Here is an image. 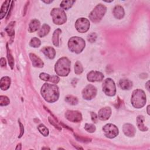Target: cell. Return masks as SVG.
<instances>
[{"instance_id": "29", "label": "cell", "mask_w": 150, "mask_h": 150, "mask_svg": "<svg viewBox=\"0 0 150 150\" xmlns=\"http://www.w3.org/2000/svg\"><path fill=\"white\" fill-rule=\"evenodd\" d=\"M6 49H7V57H8V62H9V64L11 67V69H13V66H14V59L13 58V56H12L10 50L8 48V44L6 45Z\"/></svg>"}, {"instance_id": "4", "label": "cell", "mask_w": 150, "mask_h": 150, "mask_svg": "<svg viewBox=\"0 0 150 150\" xmlns=\"http://www.w3.org/2000/svg\"><path fill=\"white\" fill-rule=\"evenodd\" d=\"M85 41L79 37H72L68 42V46L70 51L76 53H80L85 47Z\"/></svg>"}, {"instance_id": "1", "label": "cell", "mask_w": 150, "mask_h": 150, "mask_svg": "<svg viewBox=\"0 0 150 150\" xmlns=\"http://www.w3.org/2000/svg\"><path fill=\"white\" fill-rule=\"evenodd\" d=\"M41 94L47 102L53 103L59 98V88L56 85L45 83L42 87Z\"/></svg>"}, {"instance_id": "2", "label": "cell", "mask_w": 150, "mask_h": 150, "mask_svg": "<svg viewBox=\"0 0 150 150\" xmlns=\"http://www.w3.org/2000/svg\"><path fill=\"white\" fill-rule=\"evenodd\" d=\"M70 61L67 57H62L58 60L55 64V71L57 75L66 76L70 70Z\"/></svg>"}, {"instance_id": "11", "label": "cell", "mask_w": 150, "mask_h": 150, "mask_svg": "<svg viewBox=\"0 0 150 150\" xmlns=\"http://www.w3.org/2000/svg\"><path fill=\"white\" fill-rule=\"evenodd\" d=\"M65 117L69 121L73 122H79L82 119L81 114L78 111L68 110L65 112Z\"/></svg>"}, {"instance_id": "6", "label": "cell", "mask_w": 150, "mask_h": 150, "mask_svg": "<svg viewBox=\"0 0 150 150\" xmlns=\"http://www.w3.org/2000/svg\"><path fill=\"white\" fill-rule=\"evenodd\" d=\"M50 15L53 19V22L57 25H62L66 21V15L64 11L60 8H53Z\"/></svg>"}, {"instance_id": "8", "label": "cell", "mask_w": 150, "mask_h": 150, "mask_svg": "<svg viewBox=\"0 0 150 150\" xmlns=\"http://www.w3.org/2000/svg\"><path fill=\"white\" fill-rule=\"evenodd\" d=\"M75 27L77 30L80 33L86 32L90 28V22L86 18H79L75 23Z\"/></svg>"}, {"instance_id": "39", "label": "cell", "mask_w": 150, "mask_h": 150, "mask_svg": "<svg viewBox=\"0 0 150 150\" xmlns=\"http://www.w3.org/2000/svg\"><path fill=\"white\" fill-rule=\"evenodd\" d=\"M19 127H20V131H21V132H20V134L19 135V138H21L23 134V132H24V128H23V124L20 122V121H19Z\"/></svg>"}, {"instance_id": "21", "label": "cell", "mask_w": 150, "mask_h": 150, "mask_svg": "<svg viewBox=\"0 0 150 150\" xmlns=\"http://www.w3.org/2000/svg\"><path fill=\"white\" fill-rule=\"evenodd\" d=\"M119 84L123 90H130L132 87V83L128 79H121L120 80Z\"/></svg>"}, {"instance_id": "9", "label": "cell", "mask_w": 150, "mask_h": 150, "mask_svg": "<svg viewBox=\"0 0 150 150\" xmlns=\"http://www.w3.org/2000/svg\"><path fill=\"white\" fill-rule=\"evenodd\" d=\"M105 135L109 138H113L118 134V129L114 124H108L103 127Z\"/></svg>"}, {"instance_id": "7", "label": "cell", "mask_w": 150, "mask_h": 150, "mask_svg": "<svg viewBox=\"0 0 150 150\" xmlns=\"http://www.w3.org/2000/svg\"><path fill=\"white\" fill-rule=\"evenodd\" d=\"M103 91L109 96H113L116 92V88L114 81L110 78L106 79L103 83Z\"/></svg>"}, {"instance_id": "35", "label": "cell", "mask_w": 150, "mask_h": 150, "mask_svg": "<svg viewBox=\"0 0 150 150\" xmlns=\"http://www.w3.org/2000/svg\"><path fill=\"white\" fill-rule=\"evenodd\" d=\"M74 137L76 138V139L77 141L82 142H88L91 141V139H89V138H84V137H83L81 136L77 135L76 134H74Z\"/></svg>"}, {"instance_id": "31", "label": "cell", "mask_w": 150, "mask_h": 150, "mask_svg": "<svg viewBox=\"0 0 150 150\" xmlns=\"http://www.w3.org/2000/svg\"><path fill=\"white\" fill-rule=\"evenodd\" d=\"M41 44L40 40L37 38H33L30 41V46L33 47H38Z\"/></svg>"}, {"instance_id": "5", "label": "cell", "mask_w": 150, "mask_h": 150, "mask_svg": "<svg viewBox=\"0 0 150 150\" xmlns=\"http://www.w3.org/2000/svg\"><path fill=\"white\" fill-rule=\"evenodd\" d=\"M106 10V7L104 5L102 4H98L90 12L88 17L92 22L95 23L98 22L104 16Z\"/></svg>"}, {"instance_id": "33", "label": "cell", "mask_w": 150, "mask_h": 150, "mask_svg": "<svg viewBox=\"0 0 150 150\" xmlns=\"http://www.w3.org/2000/svg\"><path fill=\"white\" fill-rule=\"evenodd\" d=\"M10 101L8 97L5 96H0V105L1 106L7 105L9 104Z\"/></svg>"}, {"instance_id": "14", "label": "cell", "mask_w": 150, "mask_h": 150, "mask_svg": "<svg viewBox=\"0 0 150 150\" xmlns=\"http://www.w3.org/2000/svg\"><path fill=\"white\" fill-rule=\"evenodd\" d=\"M122 130L125 135L129 137H134L136 132L135 127L130 124H125L123 125Z\"/></svg>"}, {"instance_id": "42", "label": "cell", "mask_w": 150, "mask_h": 150, "mask_svg": "<svg viewBox=\"0 0 150 150\" xmlns=\"http://www.w3.org/2000/svg\"><path fill=\"white\" fill-rule=\"evenodd\" d=\"M15 149H22L21 148V144H18V145H17V146H16V148Z\"/></svg>"}, {"instance_id": "17", "label": "cell", "mask_w": 150, "mask_h": 150, "mask_svg": "<svg viewBox=\"0 0 150 150\" xmlns=\"http://www.w3.org/2000/svg\"><path fill=\"white\" fill-rule=\"evenodd\" d=\"M42 52L45 54L46 57H47L49 59H53L56 55V51L52 47L50 46H47L44 47L42 49Z\"/></svg>"}, {"instance_id": "38", "label": "cell", "mask_w": 150, "mask_h": 150, "mask_svg": "<svg viewBox=\"0 0 150 150\" xmlns=\"http://www.w3.org/2000/svg\"><path fill=\"white\" fill-rule=\"evenodd\" d=\"M91 114V120L92 121L94 122V123H96L97 122V120H98V117L97 115H96V113L93 112H91L90 113Z\"/></svg>"}, {"instance_id": "22", "label": "cell", "mask_w": 150, "mask_h": 150, "mask_svg": "<svg viewBox=\"0 0 150 150\" xmlns=\"http://www.w3.org/2000/svg\"><path fill=\"white\" fill-rule=\"evenodd\" d=\"M137 126L138 128L142 131H146L148 128L144 125V118L142 115H138L137 118Z\"/></svg>"}, {"instance_id": "26", "label": "cell", "mask_w": 150, "mask_h": 150, "mask_svg": "<svg viewBox=\"0 0 150 150\" xmlns=\"http://www.w3.org/2000/svg\"><path fill=\"white\" fill-rule=\"evenodd\" d=\"M15 22L12 21V22H11L8 25L6 26V28H5V30L6 32L8 33V35L10 36L12 38H13V36H14V33H15V31H14V25H15Z\"/></svg>"}, {"instance_id": "43", "label": "cell", "mask_w": 150, "mask_h": 150, "mask_svg": "<svg viewBox=\"0 0 150 150\" xmlns=\"http://www.w3.org/2000/svg\"><path fill=\"white\" fill-rule=\"evenodd\" d=\"M43 2H44L46 3V4H49V3L52 2L53 1H43Z\"/></svg>"}, {"instance_id": "45", "label": "cell", "mask_w": 150, "mask_h": 150, "mask_svg": "<svg viewBox=\"0 0 150 150\" xmlns=\"http://www.w3.org/2000/svg\"><path fill=\"white\" fill-rule=\"evenodd\" d=\"M149 84V81H148L147 83H146V84H147V89L149 90V87H148V85H149V84Z\"/></svg>"}, {"instance_id": "18", "label": "cell", "mask_w": 150, "mask_h": 150, "mask_svg": "<svg viewBox=\"0 0 150 150\" xmlns=\"http://www.w3.org/2000/svg\"><path fill=\"white\" fill-rule=\"evenodd\" d=\"M11 85V79L9 77L5 76L1 78L0 81V87L2 90H8Z\"/></svg>"}, {"instance_id": "25", "label": "cell", "mask_w": 150, "mask_h": 150, "mask_svg": "<svg viewBox=\"0 0 150 150\" xmlns=\"http://www.w3.org/2000/svg\"><path fill=\"white\" fill-rule=\"evenodd\" d=\"M62 32V30L60 29H57L54 30L53 36H52V42L53 45L55 46H59V36L60 33Z\"/></svg>"}, {"instance_id": "15", "label": "cell", "mask_w": 150, "mask_h": 150, "mask_svg": "<svg viewBox=\"0 0 150 150\" xmlns=\"http://www.w3.org/2000/svg\"><path fill=\"white\" fill-rule=\"evenodd\" d=\"M39 77L42 80H43L44 81H49L54 83H57L60 80V79L58 76H50V75H49L47 73H40Z\"/></svg>"}, {"instance_id": "41", "label": "cell", "mask_w": 150, "mask_h": 150, "mask_svg": "<svg viewBox=\"0 0 150 150\" xmlns=\"http://www.w3.org/2000/svg\"><path fill=\"white\" fill-rule=\"evenodd\" d=\"M13 1H12V4H11V9H10V11H9V13H8V16L6 17V19H8L9 16H10V14H11V11H12V7H13Z\"/></svg>"}, {"instance_id": "40", "label": "cell", "mask_w": 150, "mask_h": 150, "mask_svg": "<svg viewBox=\"0 0 150 150\" xmlns=\"http://www.w3.org/2000/svg\"><path fill=\"white\" fill-rule=\"evenodd\" d=\"M0 64H1V66L2 67H4L5 66H6V60L5 59V58L4 57H2L0 60Z\"/></svg>"}, {"instance_id": "16", "label": "cell", "mask_w": 150, "mask_h": 150, "mask_svg": "<svg viewBox=\"0 0 150 150\" xmlns=\"http://www.w3.org/2000/svg\"><path fill=\"white\" fill-rule=\"evenodd\" d=\"M29 57L30 60H32V65L34 67H42L44 65L43 62H42V60L38 57L37 56L36 54H33V53H30L29 54Z\"/></svg>"}, {"instance_id": "28", "label": "cell", "mask_w": 150, "mask_h": 150, "mask_svg": "<svg viewBox=\"0 0 150 150\" xmlns=\"http://www.w3.org/2000/svg\"><path fill=\"white\" fill-rule=\"evenodd\" d=\"M65 101L71 105H76L78 103V99L77 98V97L73 96H66L65 97Z\"/></svg>"}, {"instance_id": "24", "label": "cell", "mask_w": 150, "mask_h": 150, "mask_svg": "<svg viewBox=\"0 0 150 150\" xmlns=\"http://www.w3.org/2000/svg\"><path fill=\"white\" fill-rule=\"evenodd\" d=\"M9 3H10L9 1H5L4 2V4L1 8V12H0V19H2L6 15V12L8 9V7H9Z\"/></svg>"}, {"instance_id": "13", "label": "cell", "mask_w": 150, "mask_h": 150, "mask_svg": "<svg viewBox=\"0 0 150 150\" xmlns=\"http://www.w3.org/2000/svg\"><path fill=\"white\" fill-rule=\"evenodd\" d=\"M111 114V110L109 107L102 108L100 110L98 114V117L102 121L108 120Z\"/></svg>"}, {"instance_id": "20", "label": "cell", "mask_w": 150, "mask_h": 150, "mask_svg": "<svg viewBox=\"0 0 150 150\" xmlns=\"http://www.w3.org/2000/svg\"><path fill=\"white\" fill-rule=\"evenodd\" d=\"M40 22L37 19H33L30 21L29 25V32H34L38 30L40 28Z\"/></svg>"}, {"instance_id": "3", "label": "cell", "mask_w": 150, "mask_h": 150, "mask_svg": "<svg viewBox=\"0 0 150 150\" xmlns=\"http://www.w3.org/2000/svg\"><path fill=\"white\" fill-rule=\"evenodd\" d=\"M131 101L132 105L137 108L144 107L146 103V96L144 91L141 89L135 90L132 92Z\"/></svg>"}, {"instance_id": "36", "label": "cell", "mask_w": 150, "mask_h": 150, "mask_svg": "<svg viewBox=\"0 0 150 150\" xmlns=\"http://www.w3.org/2000/svg\"><path fill=\"white\" fill-rule=\"evenodd\" d=\"M96 38H97V35L95 33H91L90 34H89L88 35V38H87V39L88 40L91 42V43H93V42H94L96 40Z\"/></svg>"}, {"instance_id": "10", "label": "cell", "mask_w": 150, "mask_h": 150, "mask_svg": "<svg viewBox=\"0 0 150 150\" xmlns=\"http://www.w3.org/2000/svg\"><path fill=\"white\" fill-rule=\"evenodd\" d=\"M97 94L96 88L91 85H87L82 91L83 97L86 100H91Z\"/></svg>"}, {"instance_id": "19", "label": "cell", "mask_w": 150, "mask_h": 150, "mask_svg": "<svg viewBox=\"0 0 150 150\" xmlns=\"http://www.w3.org/2000/svg\"><path fill=\"white\" fill-rule=\"evenodd\" d=\"M114 16L118 19L122 18L124 16V11L122 6L120 5H117L114 7L113 9Z\"/></svg>"}, {"instance_id": "30", "label": "cell", "mask_w": 150, "mask_h": 150, "mask_svg": "<svg viewBox=\"0 0 150 150\" xmlns=\"http://www.w3.org/2000/svg\"><path fill=\"white\" fill-rule=\"evenodd\" d=\"M38 129L39 130V131L45 137H47L49 134V130L48 129L42 124H40L38 127Z\"/></svg>"}, {"instance_id": "23", "label": "cell", "mask_w": 150, "mask_h": 150, "mask_svg": "<svg viewBox=\"0 0 150 150\" xmlns=\"http://www.w3.org/2000/svg\"><path fill=\"white\" fill-rule=\"evenodd\" d=\"M50 30V26L47 24H44L42 25L41 28L39 29L38 35L39 37L43 38L48 34Z\"/></svg>"}, {"instance_id": "12", "label": "cell", "mask_w": 150, "mask_h": 150, "mask_svg": "<svg viewBox=\"0 0 150 150\" xmlns=\"http://www.w3.org/2000/svg\"><path fill=\"white\" fill-rule=\"evenodd\" d=\"M87 80L91 82L101 81L103 80L104 75L100 71H91L87 74Z\"/></svg>"}, {"instance_id": "27", "label": "cell", "mask_w": 150, "mask_h": 150, "mask_svg": "<svg viewBox=\"0 0 150 150\" xmlns=\"http://www.w3.org/2000/svg\"><path fill=\"white\" fill-rule=\"evenodd\" d=\"M75 2L74 1H63L61 2L60 3V6L62 8L65 9V10H67L68 9L70 8L72 5H73V4Z\"/></svg>"}, {"instance_id": "37", "label": "cell", "mask_w": 150, "mask_h": 150, "mask_svg": "<svg viewBox=\"0 0 150 150\" xmlns=\"http://www.w3.org/2000/svg\"><path fill=\"white\" fill-rule=\"evenodd\" d=\"M49 121L50 123L52 125H53L55 128H56L57 129H58L59 131H60V130L62 129L61 127H59L57 124H56V123H55V122L53 121V120L52 119H51L50 117H49Z\"/></svg>"}, {"instance_id": "32", "label": "cell", "mask_w": 150, "mask_h": 150, "mask_svg": "<svg viewBox=\"0 0 150 150\" xmlns=\"http://www.w3.org/2000/svg\"><path fill=\"white\" fill-rule=\"evenodd\" d=\"M83 71V67L81 63L79 62H76L74 65V72L76 74H81Z\"/></svg>"}, {"instance_id": "34", "label": "cell", "mask_w": 150, "mask_h": 150, "mask_svg": "<svg viewBox=\"0 0 150 150\" xmlns=\"http://www.w3.org/2000/svg\"><path fill=\"white\" fill-rule=\"evenodd\" d=\"M84 128L88 132H94L96 131V127L94 124H92L86 123L85 124Z\"/></svg>"}, {"instance_id": "44", "label": "cell", "mask_w": 150, "mask_h": 150, "mask_svg": "<svg viewBox=\"0 0 150 150\" xmlns=\"http://www.w3.org/2000/svg\"><path fill=\"white\" fill-rule=\"evenodd\" d=\"M149 105H148V106L147 107V112H148V114H149Z\"/></svg>"}]
</instances>
